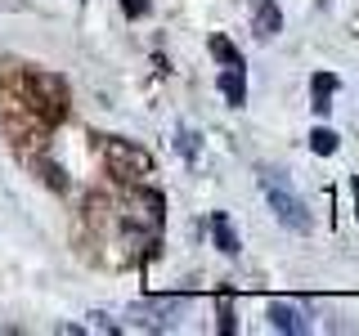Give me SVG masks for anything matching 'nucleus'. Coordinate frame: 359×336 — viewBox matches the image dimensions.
<instances>
[{"instance_id": "20e7f679", "label": "nucleus", "mask_w": 359, "mask_h": 336, "mask_svg": "<svg viewBox=\"0 0 359 336\" xmlns=\"http://www.w3.org/2000/svg\"><path fill=\"white\" fill-rule=\"evenodd\" d=\"M121 220H126L130 233H140L144 242H153L157 229H162V193H153V188H130L126 206H121Z\"/></svg>"}, {"instance_id": "ddd939ff", "label": "nucleus", "mask_w": 359, "mask_h": 336, "mask_svg": "<svg viewBox=\"0 0 359 336\" xmlns=\"http://www.w3.org/2000/svg\"><path fill=\"white\" fill-rule=\"evenodd\" d=\"M121 9H126V18H144L149 14V0H121Z\"/></svg>"}, {"instance_id": "0eeeda50", "label": "nucleus", "mask_w": 359, "mask_h": 336, "mask_svg": "<svg viewBox=\"0 0 359 336\" xmlns=\"http://www.w3.org/2000/svg\"><path fill=\"white\" fill-rule=\"evenodd\" d=\"M269 323H274V332H292V336H301V332L310 328V323L301 318V309L283 305V300H278V305H269Z\"/></svg>"}, {"instance_id": "f8f14e48", "label": "nucleus", "mask_w": 359, "mask_h": 336, "mask_svg": "<svg viewBox=\"0 0 359 336\" xmlns=\"http://www.w3.org/2000/svg\"><path fill=\"white\" fill-rule=\"evenodd\" d=\"M216 305H220V332H233V296H229V291H220Z\"/></svg>"}, {"instance_id": "9d476101", "label": "nucleus", "mask_w": 359, "mask_h": 336, "mask_svg": "<svg viewBox=\"0 0 359 336\" xmlns=\"http://www.w3.org/2000/svg\"><path fill=\"white\" fill-rule=\"evenodd\" d=\"M310 148L319 153V157H332V153H337V134H332L328 126H319V130L310 134Z\"/></svg>"}, {"instance_id": "4468645a", "label": "nucleus", "mask_w": 359, "mask_h": 336, "mask_svg": "<svg viewBox=\"0 0 359 336\" xmlns=\"http://www.w3.org/2000/svg\"><path fill=\"white\" fill-rule=\"evenodd\" d=\"M175 148H180V153H184V157H194V153H198V144H194V134H189V130H180V134H175Z\"/></svg>"}, {"instance_id": "f257e3e1", "label": "nucleus", "mask_w": 359, "mask_h": 336, "mask_svg": "<svg viewBox=\"0 0 359 336\" xmlns=\"http://www.w3.org/2000/svg\"><path fill=\"white\" fill-rule=\"evenodd\" d=\"M5 76L18 85V94L27 99V108L36 112L45 126H59V121L67 117V85L54 72H36V67L5 63Z\"/></svg>"}, {"instance_id": "f03ea898", "label": "nucleus", "mask_w": 359, "mask_h": 336, "mask_svg": "<svg viewBox=\"0 0 359 336\" xmlns=\"http://www.w3.org/2000/svg\"><path fill=\"white\" fill-rule=\"evenodd\" d=\"M261 188H265V202L274 206V216L283 220L287 229H297V233L310 229V211H306V202L297 197V188L287 184L283 171H274V166H261Z\"/></svg>"}, {"instance_id": "9b49d317", "label": "nucleus", "mask_w": 359, "mask_h": 336, "mask_svg": "<svg viewBox=\"0 0 359 336\" xmlns=\"http://www.w3.org/2000/svg\"><path fill=\"white\" fill-rule=\"evenodd\" d=\"M211 54H216V59H220L224 67H229V63H243V54L233 50V45L224 41V36H211Z\"/></svg>"}, {"instance_id": "6e6552de", "label": "nucleus", "mask_w": 359, "mask_h": 336, "mask_svg": "<svg viewBox=\"0 0 359 336\" xmlns=\"http://www.w3.org/2000/svg\"><path fill=\"white\" fill-rule=\"evenodd\" d=\"M211 238H216V246L224 255H238L243 246H238V233H233V224H229V216H224V211H216V216H211Z\"/></svg>"}, {"instance_id": "7ed1b4c3", "label": "nucleus", "mask_w": 359, "mask_h": 336, "mask_svg": "<svg viewBox=\"0 0 359 336\" xmlns=\"http://www.w3.org/2000/svg\"><path fill=\"white\" fill-rule=\"evenodd\" d=\"M104 162H108V175L121 179V184H140L144 175H153V157L130 139H104Z\"/></svg>"}, {"instance_id": "1a4fd4ad", "label": "nucleus", "mask_w": 359, "mask_h": 336, "mask_svg": "<svg viewBox=\"0 0 359 336\" xmlns=\"http://www.w3.org/2000/svg\"><path fill=\"white\" fill-rule=\"evenodd\" d=\"M332 94H337V76H332V72H319V76L310 81V99H314L310 108H314V112L323 117V112L332 108Z\"/></svg>"}, {"instance_id": "423d86ee", "label": "nucleus", "mask_w": 359, "mask_h": 336, "mask_svg": "<svg viewBox=\"0 0 359 336\" xmlns=\"http://www.w3.org/2000/svg\"><path fill=\"white\" fill-rule=\"evenodd\" d=\"M220 94L229 99V108H243L247 104V81H243V63H229L220 72Z\"/></svg>"}, {"instance_id": "39448f33", "label": "nucleus", "mask_w": 359, "mask_h": 336, "mask_svg": "<svg viewBox=\"0 0 359 336\" xmlns=\"http://www.w3.org/2000/svg\"><path fill=\"white\" fill-rule=\"evenodd\" d=\"M252 31H256L261 41H269V36H278V31H283V14H278L274 0H256V9H252Z\"/></svg>"}]
</instances>
